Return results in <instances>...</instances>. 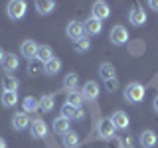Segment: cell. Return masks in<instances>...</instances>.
<instances>
[{
  "instance_id": "cell-1",
  "label": "cell",
  "mask_w": 158,
  "mask_h": 148,
  "mask_svg": "<svg viewBox=\"0 0 158 148\" xmlns=\"http://www.w3.org/2000/svg\"><path fill=\"white\" fill-rule=\"evenodd\" d=\"M144 85L142 83H136V81H132V83H128L127 89H125V101L128 103H132V105H138V103H142V99H144Z\"/></svg>"
},
{
  "instance_id": "cell-2",
  "label": "cell",
  "mask_w": 158,
  "mask_h": 148,
  "mask_svg": "<svg viewBox=\"0 0 158 148\" xmlns=\"http://www.w3.org/2000/svg\"><path fill=\"white\" fill-rule=\"evenodd\" d=\"M6 12H8L10 20H22L28 12V4L24 0H12V2H8Z\"/></svg>"
},
{
  "instance_id": "cell-3",
  "label": "cell",
  "mask_w": 158,
  "mask_h": 148,
  "mask_svg": "<svg viewBox=\"0 0 158 148\" xmlns=\"http://www.w3.org/2000/svg\"><path fill=\"white\" fill-rule=\"evenodd\" d=\"M65 34H67V38H71V39H73V42L81 39V38H83V34H85L83 22H79V20H71V22L67 24V28H65Z\"/></svg>"
},
{
  "instance_id": "cell-4",
  "label": "cell",
  "mask_w": 158,
  "mask_h": 148,
  "mask_svg": "<svg viewBox=\"0 0 158 148\" xmlns=\"http://www.w3.org/2000/svg\"><path fill=\"white\" fill-rule=\"evenodd\" d=\"M115 125H113L111 122V118H101V121H99V125H97V134L101 136V138H113L115 136Z\"/></svg>"
},
{
  "instance_id": "cell-5",
  "label": "cell",
  "mask_w": 158,
  "mask_h": 148,
  "mask_svg": "<svg viewBox=\"0 0 158 148\" xmlns=\"http://www.w3.org/2000/svg\"><path fill=\"white\" fill-rule=\"evenodd\" d=\"M109 39H111V43H115V46H123V43L128 42V30L125 26H115L111 30Z\"/></svg>"
},
{
  "instance_id": "cell-6",
  "label": "cell",
  "mask_w": 158,
  "mask_h": 148,
  "mask_svg": "<svg viewBox=\"0 0 158 148\" xmlns=\"http://www.w3.org/2000/svg\"><path fill=\"white\" fill-rule=\"evenodd\" d=\"M30 134L32 138H46L48 136V125L42 121V118H36V121H32V125H30Z\"/></svg>"
},
{
  "instance_id": "cell-7",
  "label": "cell",
  "mask_w": 158,
  "mask_h": 148,
  "mask_svg": "<svg viewBox=\"0 0 158 148\" xmlns=\"http://www.w3.org/2000/svg\"><path fill=\"white\" fill-rule=\"evenodd\" d=\"M38 43L34 42V39H26V42H22V47H20V53H22L26 59H36V56H38Z\"/></svg>"
},
{
  "instance_id": "cell-8",
  "label": "cell",
  "mask_w": 158,
  "mask_h": 148,
  "mask_svg": "<svg viewBox=\"0 0 158 148\" xmlns=\"http://www.w3.org/2000/svg\"><path fill=\"white\" fill-rule=\"evenodd\" d=\"M91 12H93V18H97V20H105L111 16V8H109V4L107 2H95L93 4V8H91Z\"/></svg>"
},
{
  "instance_id": "cell-9",
  "label": "cell",
  "mask_w": 158,
  "mask_h": 148,
  "mask_svg": "<svg viewBox=\"0 0 158 148\" xmlns=\"http://www.w3.org/2000/svg\"><path fill=\"white\" fill-rule=\"evenodd\" d=\"M138 140H140V146L142 148H154L158 138H156V132L154 130H142L140 136H138Z\"/></svg>"
},
{
  "instance_id": "cell-10",
  "label": "cell",
  "mask_w": 158,
  "mask_h": 148,
  "mask_svg": "<svg viewBox=\"0 0 158 148\" xmlns=\"http://www.w3.org/2000/svg\"><path fill=\"white\" fill-rule=\"evenodd\" d=\"M111 122L115 125V128H118V130H125L131 121H128V115L125 111H115L113 117H111Z\"/></svg>"
},
{
  "instance_id": "cell-11",
  "label": "cell",
  "mask_w": 158,
  "mask_h": 148,
  "mask_svg": "<svg viewBox=\"0 0 158 148\" xmlns=\"http://www.w3.org/2000/svg\"><path fill=\"white\" fill-rule=\"evenodd\" d=\"M81 95H83V99H87V101H95L99 97V85L95 81H87L85 85H83Z\"/></svg>"
},
{
  "instance_id": "cell-12",
  "label": "cell",
  "mask_w": 158,
  "mask_h": 148,
  "mask_svg": "<svg viewBox=\"0 0 158 148\" xmlns=\"http://www.w3.org/2000/svg\"><path fill=\"white\" fill-rule=\"evenodd\" d=\"M30 126V118H28V113H16L12 117V128L14 130H24V128Z\"/></svg>"
},
{
  "instance_id": "cell-13",
  "label": "cell",
  "mask_w": 158,
  "mask_h": 148,
  "mask_svg": "<svg viewBox=\"0 0 158 148\" xmlns=\"http://www.w3.org/2000/svg\"><path fill=\"white\" fill-rule=\"evenodd\" d=\"M83 28H85V32L89 34V36H97V34H101V30H103V22L91 16L85 24H83Z\"/></svg>"
},
{
  "instance_id": "cell-14",
  "label": "cell",
  "mask_w": 158,
  "mask_h": 148,
  "mask_svg": "<svg viewBox=\"0 0 158 148\" xmlns=\"http://www.w3.org/2000/svg\"><path fill=\"white\" fill-rule=\"evenodd\" d=\"M128 20L132 26H142V24H146V12L142 8H132L128 14Z\"/></svg>"
},
{
  "instance_id": "cell-15",
  "label": "cell",
  "mask_w": 158,
  "mask_h": 148,
  "mask_svg": "<svg viewBox=\"0 0 158 148\" xmlns=\"http://www.w3.org/2000/svg\"><path fill=\"white\" fill-rule=\"evenodd\" d=\"M53 8H56V2H53V0H38L36 2V10H38V14H42V16L52 14Z\"/></svg>"
},
{
  "instance_id": "cell-16",
  "label": "cell",
  "mask_w": 158,
  "mask_h": 148,
  "mask_svg": "<svg viewBox=\"0 0 158 148\" xmlns=\"http://www.w3.org/2000/svg\"><path fill=\"white\" fill-rule=\"evenodd\" d=\"M18 57L14 56V53H6V57H4V61H2V67H4V71L6 73H12V71H16L18 69Z\"/></svg>"
},
{
  "instance_id": "cell-17",
  "label": "cell",
  "mask_w": 158,
  "mask_h": 148,
  "mask_svg": "<svg viewBox=\"0 0 158 148\" xmlns=\"http://www.w3.org/2000/svg\"><path fill=\"white\" fill-rule=\"evenodd\" d=\"M53 132L59 136H63L65 132H69V121L63 117H57L56 121H53Z\"/></svg>"
},
{
  "instance_id": "cell-18",
  "label": "cell",
  "mask_w": 158,
  "mask_h": 148,
  "mask_svg": "<svg viewBox=\"0 0 158 148\" xmlns=\"http://www.w3.org/2000/svg\"><path fill=\"white\" fill-rule=\"evenodd\" d=\"M61 140H63V146H65V148H77L79 146V134H77V132H73V130L65 132Z\"/></svg>"
},
{
  "instance_id": "cell-19",
  "label": "cell",
  "mask_w": 158,
  "mask_h": 148,
  "mask_svg": "<svg viewBox=\"0 0 158 148\" xmlns=\"http://www.w3.org/2000/svg\"><path fill=\"white\" fill-rule=\"evenodd\" d=\"M59 69H61V61L57 57H53L48 63H44V73H48V75H56V73H59Z\"/></svg>"
},
{
  "instance_id": "cell-20",
  "label": "cell",
  "mask_w": 158,
  "mask_h": 148,
  "mask_svg": "<svg viewBox=\"0 0 158 148\" xmlns=\"http://www.w3.org/2000/svg\"><path fill=\"white\" fill-rule=\"evenodd\" d=\"M28 73L32 77H38V75H42L44 73V63L40 61V59H32V61H28Z\"/></svg>"
},
{
  "instance_id": "cell-21",
  "label": "cell",
  "mask_w": 158,
  "mask_h": 148,
  "mask_svg": "<svg viewBox=\"0 0 158 148\" xmlns=\"http://www.w3.org/2000/svg\"><path fill=\"white\" fill-rule=\"evenodd\" d=\"M65 103H67V105H71V107H75V109H81L83 107V95H81V93H77V91H69Z\"/></svg>"
},
{
  "instance_id": "cell-22",
  "label": "cell",
  "mask_w": 158,
  "mask_h": 148,
  "mask_svg": "<svg viewBox=\"0 0 158 148\" xmlns=\"http://www.w3.org/2000/svg\"><path fill=\"white\" fill-rule=\"evenodd\" d=\"M42 63H48L49 59H53V49L49 46H40L38 47V56H36Z\"/></svg>"
},
{
  "instance_id": "cell-23",
  "label": "cell",
  "mask_w": 158,
  "mask_h": 148,
  "mask_svg": "<svg viewBox=\"0 0 158 148\" xmlns=\"http://www.w3.org/2000/svg\"><path fill=\"white\" fill-rule=\"evenodd\" d=\"M99 75H101L103 81L115 77V65H113V63H101V67H99Z\"/></svg>"
},
{
  "instance_id": "cell-24",
  "label": "cell",
  "mask_w": 158,
  "mask_h": 148,
  "mask_svg": "<svg viewBox=\"0 0 158 148\" xmlns=\"http://www.w3.org/2000/svg\"><path fill=\"white\" fill-rule=\"evenodd\" d=\"M77 85H79V77L75 73H67V75L63 77V87H65L67 91H75Z\"/></svg>"
},
{
  "instance_id": "cell-25",
  "label": "cell",
  "mask_w": 158,
  "mask_h": 148,
  "mask_svg": "<svg viewBox=\"0 0 158 148\" xmlns=\"http://www.w3.org/2000/svg\"><path fill=\"white\" fill-rule=\"evenodd\" d=\"M18 103V91H4L2 93V105L4 107H14Z\"/></svg>"
},
{
  "instance_id": "cell-26",
  "label": "cell",
  "mask_w": 158,
  "mask_h": 148,
  "mask_svg": "<svg viewBox=\"0 0 158 148\" xmlns=\"http://www.w3.org/2000/svg\"><path fill=\"white\" fill-rule=\"evenodd\" d=\"M53 105H56V99H53V95H44L42 99H40V109H42L44 113H52Z\"/></svg>"
},
{
  "instance_id": "cell-27",
  "label": "cell",
  "mask_w": 158,
  "mask_h": 148,
  "mask_svg": "<svg viewBox=\"0 0 158 148\" xmlns=\"http://www.w3.org/2000/svg\"><path fill=\"white\" fill-rule=\"evenodd\" d=\"M22 105H24V113H36L40 109V101L36 97H26Z\"/></svg>"
},
{
  "instance_id": "cell-28",
  "label": "cell",
  "mask_w": 158,
  "mask_h": 148,
  "mask_svg": "<svg viewBox=\"0 0 158 148\" xmlns=\"http://www.w3.org/2000/svg\"><path fill=\"white\" fill-rule=\"evenodd\" d=\"M18 79L16 77H12V75H6L2 79V89L4 91H18Z\"/></svg>"
},
{
  "instance_id": "cell-29",
  "label": "cell",
  "mask_w": 158,
  "mask_h": 148,
  "mask_svg": "<svg viewBox=\"0 0 158 148\" xmlns=\"http://www.w3.org/2000/svg\"><path fill=\"white\" fill-rule=\"evenodd\" d=\"M89 47H91V42H89V38H85V36L73 43V49H75L77 53H85V51H89Z\"/></svg>"
},
{
  "instance_id": "cell-30",
  "label": "cell",
  "mask_w": 158,
  "mask_h": 148,
  "mask_svg": "<svg viewBox=\"0 0 158 148\" xmlns=\"http://www.w3.org/2000/svg\"><path fill=\"white\" fill-rule=\"evenodd\" d=\"M75 111L77 109L75 107H71V105H63L61 107V113H59V117H63V118H67V121H71V118H75Z\"/></svg>"
},
{
  "instance_id": "cell-31",
  "label": "cell",
  "mask_w": 158,
  "mask_h": 148,
  "mask_svg": "<svg viewBox=\"0 0 158 148\" xmlns=\"http://www.w3.org/2000/svg\"><path fill=\"white\" fill-rule=\"evenodd\" d=\"M105 87H107V91H109V93H115L117 89H118V79H117V77L107 79V81H105Z\"/></svg>"
},
{
  "instance_id": "cell-32",
  "label": "cell",
  "mask_w": 158,
  "mask_h": 148,
  "mask_svg": "<svg viewBox=\"0 0 158 148\" xmlns=\"http://www.w3.org/2000/svg\"><path fill=\"white\" fill-rule=\"evenodd\" d=\"M117 140H118V146H121V148H132V142H131L128 136H118Z\"/></svg>"
},
{
  "instance_id": "cell-33",
  "label": "cell",
  "mask_w": 158,
  "mask_h": 148,
  "mask_svg": "<svg viewBox=\"0 0 158 148\" xmlns=\"http://www.w3.org/2000/svg\"><path fill=\"white\" fill-rule=\"evenodd\" d=\"M75 118H77V121H83V118H85V111H83V109H77V111H75Z\"/></svg>"
},
{
  "instance_id": "cell-34",
  "label": "cell",
  "mask_w": 158,
  "mask_h": 148,
  "mask_svg": "<svg viewBox=\"0 0 158 148\" xmlns=\"http://www.w3.org/2000/svg\"><path fill=\"white\" fill-rule=\"evenodd\" d=\"M152 109H154V113H158V95L154 97V101H152Z\"/></svg>"
},
{
  "instance_id": "cell-35",
  "label": "cell",
  "mask_w": 158,
  "mask_h": 148,
  "mask_svg": "<svg viewBox=\"0 0 158 148\" xmlns=\"http://www.w3.org/2000/svg\"><path fill=\"white\" fill-rule=\"evenodd\" d=\"M148 6H150L152 10H158V2H156V0H150V2H148Z\"/></svg>"
},
{
  "instance_id": "cell-36",
  "label": "cell",
  "mask_w": 158,
  "mask_h": 148,
  "mask_svg": "<svg viewBox=\"0 0 158 148\" xmlns=\"http://www.w3.org/2000/svg\"><path fill=\"white\" fill-rule=\"evenodd\" d=\"M4 57H6V53H4V49H2V47H0V63H2V61H4Z\"/></svg>"
},
{
  "instance_id": "cell-37",
  "label": "cell",
  "mask_w": 158,
  "mask_h": 148,
  "mask_svg": "<svg viewBox=\"0 0 158 148\" xmlns=\"http://www.w3.org/2000/svg\"><path fill=\"white\" fill-rule=\"evenodd\" d=\"M0 148H8V146H6V140H4L2 136H0Z\"/></svg>"
}]
</instances>
